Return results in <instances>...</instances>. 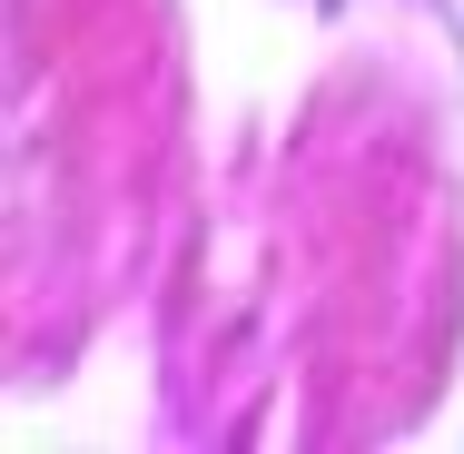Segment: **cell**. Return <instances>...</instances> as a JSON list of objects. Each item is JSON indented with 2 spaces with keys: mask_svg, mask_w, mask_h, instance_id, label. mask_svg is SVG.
I'll return each instance as SVG.
<instances>
[]
</instances>
